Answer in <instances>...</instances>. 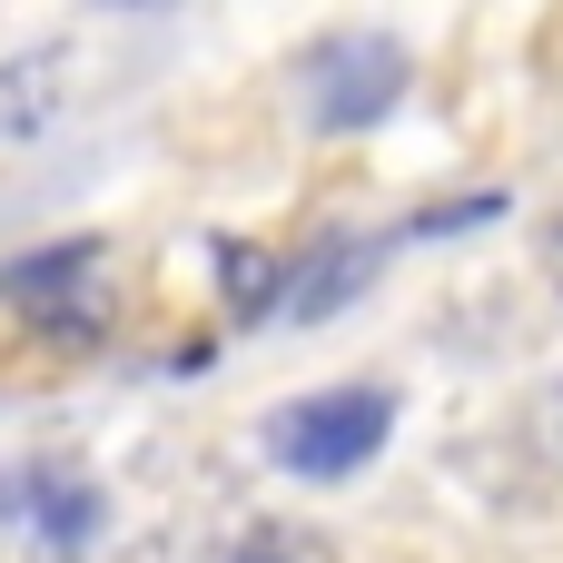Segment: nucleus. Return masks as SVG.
I'll return each mask as SVG.
<instances>
[{"label":"nucleus","instance_id":"nucleus-1","mask_svg":"<svg viewBox=\"0 0 563 563\" xmlns=\"http://www.w3.org/2000/svg\"><path fill=\"white\" fill-rule=\"evenodd\" d=\"M396 426H406V396L396 386H307V396H287V406H267V426H257V455L287 475V485H356L386 445H396Z\"/></svg>","mask_w":563,"mask_h":563},{"label":"nucleus","instance_id":"nucleus-2","mask_svg":"<svg viewBox=\"0 0 563 563\" xmlns=\"http://www.w3.org/2000/svg\"><path fill=\"white\" fill-rule=\"evenodd\" d=\"M119 534L109 485L69 455V445H30L0 465V544L30 563H99Z\"/></svg>","mask_w":563,"mask_h":563},{"label":"nucleus","instance_id":"nucleus-3","mask_svg":"<svg viewBox=\"0 0 563 563\" xmlns=\"http://www.w3.org/2000/svg\"><path fill=\"white\" fill-rule=\"evenodd\" d=\"M0 307H10L30 336H49V346L109 336V317H119V297H109V247H99V238H59V247L10 257V267H0Z\"/></svg>","mask_w":563,"mask_h":563},{"label":"nucleus","instance_id":"nucleus-4","mask_svg":"<svg viewBox=\"0 0 563 563\" xmlns=\"http://www.w3.org/2000/svg\"><path fill=\"white\" fill-rule=\"evenodd\" d=\"M406 79H416L406 40H386V30H346V40H317V49H307L297 109H307L317 139H356V129H376V119L406 99Z\"/></svg>","mask_w":563,"mask_h":563},{"label":"nucleus","instance_id":"nucleus-5","mask_svg":"<svg viewBox=\"0 0 563 563\" xmlns=\"http://www.w3.org/2000/svg\"><path fill=\"white\" fill-rule=\"evenodd\" d=\"M59 99H69V49H59V40H30L20 59H0V148L49 139Z\"/></svg>","mask_w":563,"mask_h":563},{"label":"nucleus","instance_id":"nucleus-6","mask_svg":"<svg viewBox=\"0 0 563 563\" xmlns=\"http://www.w3.org/2000/svg\"><path fill=\"white\" fill-rule=\"evenodd\" d=\"M376 257H386L376 238H336V247H317L307 267L287 257V307H277V317H287V327H317V317L356 307V297H366V277H376Z\"/></svg>","mask_w":563,"mask_h":563},{"label":"nucleus","instance_id":"nucleus-7","mask_svg":"<svg viewBox=\"0 0 563 563\" xmlns=\"http://www.w3.org/2000/svg\"><path fill=\"white\" fill-rule=\"evenodd\" d=\"M198 563H346V554H336L317 525H297V515H238V525L208 534Z\"/></svg>","mask_w":563,"mask_h":563},{"label":"nucleus","instance_id":"nucleus-8","mask_svg":"<svg viewBox=\"0 0 563 563\" xmlns=\"http://www.w3.org/2000/svg\"><path fill=\"white\" fill-rule=\"evenodd\" d=\"M218 287H228V317H277L287 307V257L277 247H218Z\"/></svg>","mask_w":563,"mask_h":563},{"label":"nucleus","instance_id":"nucleus-9","mask_svg":"<svg viewBox=\"0 0 563 563\" xmlns=\"http://www.w3.org/2000/svg\"><path fill=\"white\" fill-rule=\"evenodd\" d=\"M544 277H554V297H563V218L544 228Z\"/></svg>","mask_w":563,"mask_h":563},{"label":"nucleus","instance_id":"nucleus-10","mask_svg":"<svg viewBox=\"0 0 563 563\" xmlns=\"http://www.w3.org/2000/svg\"><path fill=\"white\" fill-rule=\"evenodd\" d=\"M99 10H168V0H99Z\"/></svg>","mask_w":563,"mask_h":563}]
</instances>
